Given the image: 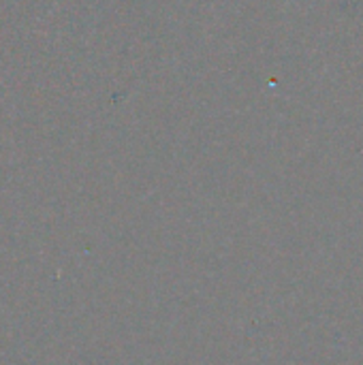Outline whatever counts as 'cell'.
I'll return each instance as SVG.
<instances>
[]
</instances>
